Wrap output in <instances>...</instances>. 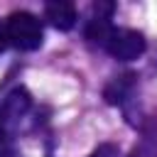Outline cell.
<instances>
[{
	"label": "cell",
	"mask_w": 157,
	"mask_h": 157,
	"mask_svg": "<svg viewBox=\"0 0 157 157\" xmlns=\"http://www.w3.org/2000/svg\"><path fill=\"white\" fill-rule=\"evenodd\" d=\"M44 42L42 20L27 10H15L0 17V49L10 47L17 52H34Z\"/></svg>",
	"instance_id": "obj_1"
},
{
	"label": "cell",
	"mask_w": 157,
	"mask_h": 157,
	"mask_svg": "<svg viewBox=\"0 0 157 157\" xmlns=\"http://www.w3.org/2000/svg\"><path fill=\"white\" fill-rule=\"evenodd\" d=\"M98 49H103L105 54H110L113 59L118 61H135L145 54L147 49V42H145V34L137 32V29H128V27H110L105 32V37L101 39Z\"/></svg>",
	"instance_id": "obj_2"
},
{
	"label": "cell",
	"mask_w": 157,
	"mask_h": 157,
	"mask_svg": "<svg viewBox=\"0 0 157 157\" xmlns=\"http://www.w3.org/2000/svg\"><path fill=\"white\" fill-rule=\"evenodd\" d=\"M128 157H157V118L150 115L140 123V137Z\"/></svg>",
	"instance_id": "obj_5"
},
{
	"label": "cell",
	"mask_w": 157,
	"mask_h": 157,
	"mask_svg": "<svg viewBox=\"0 0 157 157\" xmlns=\"http://www.w3.org/2000/svg\"><path fill=\"white\" fill-rule=\"evenodd\" d=\"M44 20L54 27V29H61V32H69L78 15H76V7L71 2H47L44 5Z\"/></svg>",
	"instance_id": "obj_6"
},
{
	"label": "cell",
	"mask_w": 157,
	"mask_h": 157,
	"mask_svg": "<svg viewBox=\"0 0 157 157\" xmlns=\"http://www.w3.org/2000/svg\"><path fill=\"white\" fill-rule=\"evenodd\" d=\"M135 81H137V74H132V71L113 76L105 83V88H103L105 103H110V105H125L132 98V93H135Z\"/></svg>",
	"instance_id": "obj_4"
},
{
	"label": "cell",
	"mask_w": 157,
	"mask_h": 157,
	"mask_svg": "<svg viewBox=\"0 0 157 157\" xmlns=\"http://www.w3.org/2000/svg\"><path fill=\"white\" fill-rule=\"evenodd\" d=\"M88 157H118V145H113V142H103V145H98Z\"/></svg>",
	"instance_id": "obj_7"
},
{
	"label": "cell",
	"mask_w": 157,
	"mask_h": 157,
	"mask_svg": "<svg viewBox=\"0 0 157 157\" xmlns=\"http://www.w3.org/2000/svg\"><path fill=\"white\" fill-rule=\"evenodd\" d=\"M29 108H32V96L22 86L12 88L2 98V103H0V142H15L17 130L22 125V120L27 118Z\"/></svg>",
	"instance_id": "obj_3"
},
{
	"label": "cell",
	"mask_w": 157,
	"mask_h": 157,
	"mask_svg": "<svg viewBox=\"0 0 157 157\" xmlns=\"http://www.w3.org/2000/svg\"><path fill=\"white\" fill-rule=\"evenodd\" d=\"M0 157H22V152L15 147V142H0Z\"/></svg>",
	"instance_id": "obj_8"
}]
</instances>
